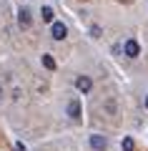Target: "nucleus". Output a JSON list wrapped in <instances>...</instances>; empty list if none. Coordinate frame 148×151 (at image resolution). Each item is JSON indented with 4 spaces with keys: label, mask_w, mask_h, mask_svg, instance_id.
<instances>
[{
    "label": "nucleus",
    "mask_w": 148,
    "mask_h": 151,
    "mask_svg": "<svg viewBox=\"0 0 148 151\" xmlns=\"http://www.w3.org/2000/svg\"><path fill=\"white\" fill-rule=\"evenodd\" d=\"M50 33H53L55 40H63L65 35H68V28L63 25V23H53V28H50Z\"/></svg>",
    "instance_id": "nucleus-1"
},
{
    "label": "nucleus",
    "mask_w": 148,
    "mask_h": 151,
    "mask_svg": "<svg viewBox=\"0 0 148 151\" xmlns=\"http://www.w3.org/2000/svg\"><path fill=\"white\" fill-rule=\"evenodd\" d=\"M75 86H78V91H80V93H88L93 83H90V78H88V76H80L78 81H75Z\"/></svg>",
    "instance_id": "nucleus-2"
},
{
    "label": "nucleus",
    "mask_w": 148,
    "mask_h": 151,
    "mask_svg": "<svg viewBox=\"0 0 148 151\" xmlns=\"http://www.w3.org/2000/svg\"><path fill=\"white\" fill-rule=\"evenodd\" d=\"M138 53H141V48H138L136 40H126V55H128V58H136Z\"/></svg>",
    "instance_id": "nucleus-3"
},
{
    "label": "nucleus",
    "mask_w": 148,
    "mask_h": 151,
    "mask_svg": "<svg viewBox=\"0 0 148 151\" xmlns=\"http://www.w3.org/2000/svg\"><path fill=\"white\" fill-rule=\"evenodd\" d=\"M90 146H93L95 151H103V149H106V139L98 136V134H93V136H90Z\"/></svg>",
    "instance_id": "nucleus-4"
},
{
    "label": "nucleus",
    "mask_w": 148,
    "mask_h": 151,
    "mask_svg": "<svg viewBox=\"0 0 148 151\" xmlns=\"http://www.w3.org/2000/svg\"><path fill=\"white\" fill-rule=\"evenodd\" d=\"M18 23H20L23 28H28V25H30V10H28V8H23V10L18 13Z\"/></svg>",
    "instance_id": "nucleus-5"
},
{
    "label": "nucleus",
    "mask_w": 148,
    "mask_h": 151,
    "mask_svg": "<svg viewBox=\"0 0 148 151\" xmlns=\"http://www.w3.org/2000/svg\"><path fill=\"white\" fill-rule=\"evenodd\" d=\"M68 116H70V119H78V116H80V103L78 101H70L68 103Z\"/></svg>",
    "instance_id": "nucleus-6"
},
{
    "label": "nucleus",
    "mask_w": 148,
    "mask_h": 151,
    "mask_svg": "<svg viewBox=\"0 0 148 151\" xmlns=\"http://www.w3.org/2000/svg\"><path fill=\"white\" fill-rule=\"evenodd\" d=\"M40 15H43V20H45V23H50V20H53V8H43Z\"/></svg>",
    "instance_id": "nucleus-7"
},
{
    "label": "nucleus",
    "mask_w": 148,
    "mask_h": 151,
    "mask_svg": "<svg viewBox=\"0 0 148 151\" xmlns=\"http://www.w3.org/2000/svg\"><path fill=\"white\" fill-rule=\"evenodd\" d=\"M43 65H45V68H50V70H53V68H55V60L50 58V55H43Z\"/></svg>",
    "instance_id": "nucleus-8"
},
{
    "label": "nucleus",
    "mask_w": 148,
    "mask_h": 151,
    "mask_svg": "<svg viewBox=\"0 0 148 151\" xmlns=\"http://www.w3.org/2000/svg\"><path fill=\"white\" fill-rule=\"evenodd\" d=\"M133 139H123V151H133Z\"/></svg>",
    "instance_id": "nucleus-9"
},
{
    "label": "nucleus",
    "mask_w": 148,
    "mask_h": 151,
    "mask_svg": "<svg viewBox=\"0 0 148 151\" xmlns=\"http://www.w3.org/2000/svg\"><path fill=\"white\" fill-rule=\"evenodd\" d=\"M90 35H95V38H98V35H101V28H98V25H93V28H90Z\"/></svg>",
    "instance_id": "nucleus-10"
},
{
    "label": "nucleus",
    "mask_w": 148,
    "mask_h": 151,
    "mask_svg": "<svg viewBox=\"0 0 148 151\" xmlns=\"http://www.w3.org/2000/svg\"><path fill=\"white\" fill-rule=\"evenodd\" d=\"M146 106H148V98H146Z\"/></svg>",
    "instance_id": "nucleus-11"
},
{
    "label": "nucleus",
    "mask_w": 148,
    "mask_h": 151,
    "mask_svg": "<svg viewBox=\"0 0 148 151\" xmlns=\"http://www.w3.org/2000/svg\"><path fill=\"white\" fill-rule=\"evenodd\" d=\"M0 93H3V91H0Z\"/></svg>",
    "instance_id": "nucleus-12"
}]
</instances>
